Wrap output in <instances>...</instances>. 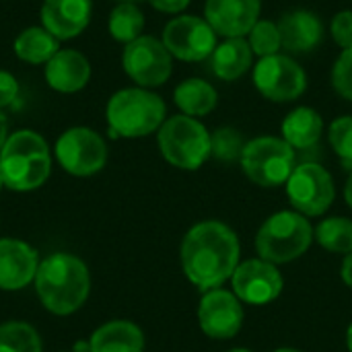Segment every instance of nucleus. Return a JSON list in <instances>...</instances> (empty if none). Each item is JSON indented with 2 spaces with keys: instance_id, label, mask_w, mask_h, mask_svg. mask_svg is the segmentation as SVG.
I'll return each instance as SVG.
<instances>
[{
  "instance_id": "nucleus-33",
  "label": "nucleus",
  "mask_w": 352,
  "mask_h": 352,
  "mask_svg": "<svg viewBox=\"0 0 352 352\" xmlns=\"http://www.w3.org/2000/svg\"><path fill=\"white\" fill-rule=\"evenodd\" d=\"M19 95V82L16 78L6 72V70H0V109L10 105Z\"/></svg>"
},
{
  "instance_id": "nucleus-23",
  "label": "nucleus",
  "mask_w": 352,
  "mask_h": 352,
  "mask_svg": "<svg viewBox=\"0 0 352 352\" xmlns=\"http://www.w3.org/2000/svg\"><path fill=\"white\" fill-rule=\"evenodd\" d=\"M173 101L182 109L184 116L190 118H204L208 116L217 103H219V93L217 89L204 80V78H188L182 80L175 91H173Z\"/></svg>"
},
{
  "instance_id": "nucleus-16",
  "label": "nucleus",
  "mask_w": 352,
  "mask_h": 352,
  "mask_svg": "<svg viewBox=\"0 0 352 352\" xmlns=\"http://www.w3.org/2000/svg\"><path fill=\"white\" fill-rule=\"evenodd\" d=\"M39 268L37 252L19 239H0V289L19 291L35 280Z\"/></svg>"
},
{
  "instance_id": "nucleus-34",
  "label": "nucleus",
  "mask_w": 352,
  "mask_h": 352,
  "mask_svg": "<svg viewBox=\"0 0 352 352\" xmlns=\"http://www.w3.org/2000/svg\"><path fill=\"white\" fill-rule=\"evenodd\" d=\"M190 2L192 0H148V4L153 8H157L161 12H169V14H177V12L186 10Z\"/></svg>"
},
{
  "instance_id": "nucleus-21",
  "label": "nucleus",
  "mask_w": 352,
  "mask_h": 352,
  "mask_svg": "<svg viewBox=\"0 0 352 352\" xmlns=\"http://www.w3.org/2000/svg\"><path fill=\"white\" fill-rule=\"evenodd\" d=\"M252 62H254V52L245 37H231L225 39L223 43H217L210 56V66L214 76L227 82L241 78L252 68Z\"/></svg>"
},
{
  "instance_id": "nucleus-5",
  "label": "nucleus",
  "mask_w": 352,
  "mask_h": 352,
  "mask_svg": "<svg viewBox=\"0 0 352 352\" xmlns=\"http://www.w3.org/2000/svg\"><path fill=\"white\" fill-rule=\"evenodd\" d=\"M314 241V227L297 210H280L268 217L258 235L256 250L270 264H289L301 258Z\"/></svg>"
},
{
  "instance_id": "nucleus-36",
  "label": "nucleus",
  "mask_w": 352,
  "mask_h": 352,
  "mask_svg": "<svg viewBox=\"0 0 352 352\" xmlns=\"http://www.w3.org/2000/svg\"><path fill=\"white\" fill-rule=\"evenodd\" d=\"M6 138H8V124H6V118H4V113L0 109V151H2V146L6 142Z\"/></svg>"
},
{
  "instance_id": "nucleus-1",
  "label": "nucleus",
  "mask_w": 352,
  "mask_h": 352,
  "mask_svg": "<svg viewBox=\"0 0 352 352\" xmlns=\"http://www.w3.org/2000/svg\"><path fill=\"white\" fill-rule=\"evenodd\" d=\"M241 245L231 227L221 221L194 225L182 241V268L188 280L202 293L231 280L239 266Z\"/></svg>"
},
{
  "instance_id": "nucleus-31",
  "label": "nucleus",
  "mask_w": 352,
  "mask_h": 352,
  "mask_svg": "<svg viewBox=\"0 0 352 352\" xmlns=\"http://www.w3.org/2000/svg\"><path fill=\"white\" fill-rule=\"evenodd\" d=\"M332 87H334V91L342 99L352 101V47L342 50V54L334 62V68H332Z\"/></svg>"
},
{
  "instance_id": "nucleus-17",
  "label": "nucleus",
  "mask_w": 352,
  "mask_h": 352,
  "mask_svg": "<svg viewBox=\"0 0 352 352\" xmlns=\"http://www.w3.org/2000/svg\"><path fill=\"white\" fill-rule=\"evenodd\" d=\"M91 10V0H43L41 27L56 39H72L89 25Z\"/></svg>"
},
{
  "instance_id": "nucleus-41",
  "label": "nucleus",
  "mask_w": 352,
  "mask_h": 352,
  "mask_svg": "<svg viewBox=\"0 0 352 352\" xmlns=\"http://www.w3.org/2000/svg\"><path fill=\"white\" fill-rule=\"evenodd\" d=\"M2 186H4V182H2V175H0V190H2Z\"/></svg>"
},
{
  "instance_id": "nucleus-12",
  "label": "nucleus",
  "mask_w": 352,
  "mask_h": 352,
  "mask_svg": "<svg viewBox=\"0 0 352 352\" xmlns=\"http://www.w3.org/2000/svg\"><path fill=\"white\" fill-rule=\"evenodd\" d=\"M56 159L70 175L89 177L105 167L107 146L91 128H70L56 142Z\"/></svg>"
},
{
  "instance_id": "nucleus-30",
  "label": "nucleus",
  "mask_w": 352,
  "mask_h": 352,
  "mask_svg": "<svg viewBox=\"0 0 352 352\" xmlns=\"http://www.w3.org/2000/svg\"><path fill=\"white\" fill-rule=\"evenodd\" d=\"M330 146L340 157V161L352 167V116H342L330 124L328 130Z\"/></svg>"
},
{
  "instance_id": "nucleus-25",
  "label": "nucleus",
  "mask_w": 352,
  "mask_h": 352,
  "mask_svg": "<svg viewBox=\"0 0 352 352\" xmlns=\"http://www.w3.org/2000/svg\"><path fill=\"white\" fill-rule=\"evenodd\" d=\"M109 35L120 43H130L142 35L144 14L134 2H120L109 14Z\"/></svg>"
},
{
  "instance_id": "nucleus-38",
  "label": "nucleus",
  "mask_w": 352,
  "mask_h": 352,
  "mask_svg": "<svg viewBox=\"0 0 352 352\" xmlns=\"http://www.w3.org/2000/svg\"><path fill=\"white\" fill-rule=\"evenodd\" d=\"M346 346H349V352H352V324L346 330Z\"/></svg>"
},
{
  "instance_id": "nucleus-3",
  "label": "nucleus",
  "mask_w": 352,
  "mask_h": 352,
  "mask_svg": "<svg viewBox=\"0 0 352 352\" xmlns=\"http://www.w3.org/2000/svg\"><path fill=\"white\" fill-rule=\"evenodd\" d=\"M52 171L50 146L33 130L10 134L0 151V175L6 188L29 192L39 188Z\"/></svg>"
},
{
  "instance_id": "nucleus-14",
  "label": "nucleus",
  "mask_w": 352,
  "mask_h": 352,
  "mask_svg": "<svg viewBox=\"0 0 352 352\" xmlns=\"http://www.w3.org/2000/svg\"><path fill=\"white\" fill-rule=\"evenodd\" d=\"M198 324L212 340H231L243 326V307L233 291H206L198 305Z\"/></svg>"
},
{
  "instance_id": "nucleus-4",
  "label": "nucleus",
  "mask_w": 352,
  "mask_h": 352,
  "mask_svg": "<svg viewBox=\"0 0 352 352\" xmlns=\"http://www.w3.org/2000/svg\"><path fill=\"white\" fill-rule=\"evenodd\" d=\"M165 101L142 87L113 93L105 109L109 134L113 138H142L159 132L165 122Z\"/></svg>"
},
{
  "instance_id": "nucleus-20",
  "label": "nucleus",
  "mask_w": 352,
  "mask_h": 352,
  "mask_svg": "<svg viewBox=\"0 0 352 352\" xmlns=\"http://www.w3.org/2000/svg\"><path fill=\"white\" fill-rule=\"evenodd\" d=\"M89 352H144V334L136 324L116 320L93 332Z\"/></svg>"
},
{
  "instance_id": "nucleus-10",
  "label": "nucleus",
  "mask_w": 352,
  "mask_h": 352,
  "mask_svg": "<svg viewBox=\"0 0 352 352\" xmlns=\"http://www.w3.org/2000/svg\"><path fill=\"white\" fill-rule=\"evenodd\" d=\"M287 196L303 217H322L336 198L332 175L320 163H301L287 182Z\"/></svg>"
},
{
  "instance_id": "nucleus-37",
  "label": "nucleus",
  "mask_w": 352,
  "mask_h": 352,
  "mask_svg": "<svg viewBox=\"0 0 352 352\" xmlns=\"http://www.w3.org/2000/svg\"><path fill=\"white\" fill-rule=\"evenodd\" d=\"M344 198H346V204L352 208V173L346 179V186H344Z\"/></svg>"
},
{
  "instance_id": "nucleus-39",
  "label": "nucleus",
  "mask_w": 352,
  "mask_h": 352,
  "mask_svg": "<svg viewBox=\"0 0 352 352\" xmlns=\"http://www.w3.org/2000/svg\"><path fill=\"white\" fill-rule=\"evenodd\" d=\"M274 352H301V351H297V349H278V351H274Z\"/></svg>"
},
{
  "instance_id": "nucleus-32",
  "label": "nucleus",
  "mask_w": 352,
  "mask_h": 352,
  "mask_svg": "<svg viewBox=\"0 0 352 352\" xmlns=\"http://www.w3.org/2000/svg\"><path fill=\"white\" fill-rule=\"evenodd\" d=\"M330 33L342 50L352 47V10H340L332 19Z\"/></svg>"
},
{
  "instance_id": "nucleus-6",
  "label": "nucleus",
  "mask_w": 352,
  "mask_h": 352,
  "mask_svg": "<svg viewBox=\"0 0 352 352\" xmlns=\"http://www.w3.org/2000/svg\"><path fill=\"white\" fill-rule=\"evenodd\" d=\"M157 142L163 159L177 169L196 171L210 159V132L198 118L179 113L165 120Z\"/></svg>"
},
{
  "instance_id": "nucleus-19",
  "label": "nucleus",
  "mask_w": 352,
  "mask_h": 352,
  "mask_svg": "<svg viewBox=\"0 0 352 352\" xmlns=\"http://www.w3.org/2000/svg\"><path fill=\"white\" fill-rule=\"evenodd\" d=\"M91 78L89 60L76 50H60L45 64V80L58 93H76Z\"/></svg>"
},
{
  "instance_id": "nucleus-9",
  "label": "nucleus",
  "mask_w": 352,
  "mask_h": 352,
  "mask_svg": "<svg viewBox=\"0 0 352 352\" xmlns=\"http://www.w3.org/2000/svg\"><path fill=\"white\" fill-rule=\"evenodd\" d=\"M254 85L268 101L287 103L305 93L307 74L303 66L289 54H274L260 58V62L254 66Z\"/></svg>"
},
{
  "instance_id": "nucleus-28",
  "label": "nucleus",
  "mask_w": 352,
  "mask_h": 352,
  "mask_svg": "<svg viewBox=\"0 0 352 352\" xmlns=\"http://www.w3.org/2000/svg\"><path fill=\"white\" fill-rule=\"evenodd\" d=\"M245 148V140L241 132L231 126H223L210 134V157L221 163L239 161Z\"/></svg>"
},
{
  "instance_id": "nucleus-26",
  "label": "nucleus",
  "mask_w": 352,
  "mask_h": 352,
  "mask_svg": "<svg viewBox=\"0 0 352 352\" xmlns=\"http://www.w3.org/2000/svg\"><path fill=\"white\" fill-rule=\"evenodd\" d=\"M314 239L332 254L352 252V221L346 217H330L314 229Z\"/></svg>"
},
{
  "instance_id": "nucleus-15",
  "label": "nucleus",
  "mask_w": 352,
  "mask_h": 352,
  "mask_svg": "<svg viewBox=\"0 0 352 352\" xmlns=\"http://www.w3.org/2000/svg\"><path fill=\"white\" fill-rule=\"evenodd\" d=\"M260 10L262 0H206L204 19L225 39L248 37L260 21Z\"/></svg>"
},
{
  "instance_id": "nucleus-27",
  "label": "nucleus",
  "mask_w": 352,
  "mask_h": 352,
  "mask_svg": "<svg viewBox=\"0 0 352 352\" xmlns=\"http://www.w3.org/2000/svg\"><path fill=\"white\" fill-rule=\"evenodd\" d=\"M0 352H41V340L33 326L6 322L0 326Z\"/></svg>"
},
{
  "instance_id": "nucleus-18",
  "label": "nucleus",
  "mask_w": 352,
  "mask_h": 352,
  "mask_svg": "<svg viewBox=\"0 0 352 352\" xmlns=\"http://www.w3.org/2000/svg\"><path fill=\"white\" fill-rule=\"evenodd\" d=\"M276 25L280 31L283 50H287V54H309L324 39L322 19L305 8L285 12Z\"/></svg>"
},
{
  "instance_id": "nucleus-24",
  "label": "nucleus",
  "mask_w": 352,
  "mask_h": 352,
  "mask_svg": "<svg viewBox=\"0 0 352 352\" xmlns=\"http://www.w3.org/2000/svg\"><path fill=\"white\" fill-rule=\"evenodd\" d=\"M60 52V39H56L43 27H29L14 39V54L27 64H47Z\"/></svg>"
},
{
  "instance_id": "nucleus-40",
  "label": "nucleus",
  "mask_w": 352,
  "mask_h": 352,
  "mask_svg": "<svg viewBox=\"0 0 352 352\" xmlns=\"http://www.w3.org/2000/svg\"><path fill=\"white\" fill-rule=\"evenodd\" d=\"M229 352H252V351H248V349H233V351H229Z\"/></svg>"
},
{
  "instance_id": "nucleus-35",
  "label": "nucleus",
  "mask_w": 352,
  "mask_h": 352,
  "mask_svg": "<svg viewBox=\"0 0 352 352\" xmlns=\"http://www.w3.org/2000/svg\"><path fill=\"white\" fill-rule=\"evenodd\" d=\"M342 280H344L346 287H351L352 289V252L351 254H346V258H344V262H342Z\"/></svg>"
},
{
  "instance_id": "nucleus-11",
  "label": "nucleus",
  "mask_w": 352,
  "mask_h": 352,
  "mask_svg": "<svg viewBox=\"0 0 352 352\" xmlns=\"http://www.w3.org/2000/svg\"><path fill=\"white\" fill-rule=\"evenodd\" d=\"M217 33L206 19L196 14H179L163 29V43L169 54L184 62H202L212 56L217 47Z\"/></svg>"
},
{
  "instance_id": "nucleus-22",
  "label": "nucleus",
  "mask_w": 352,
  "mask_h": 352,
  "mask_svg": "<svg viewBox=\"0 0 352 352\" xmlns=\"http://www.w3.org/2000/svg\"><path fill=\"white\" fill-rule=\"evenodd\" d=\"M280 132L283 138L295 151H305L320 142L324 132V120L314 107H297L283 120Z\"/></svg>"
},
{
  "instance_id": "nucleus-13",
  "label": "nucleus",
  "mask_w": 352,
  "mask_h": 352,
  "mask_svg": "<svg viewBox=\"0 0 352 352\" xmlns=\"http://www.w3.org/2000/svg\"><path fill=\"white\" fill-rule=\"evenodd\" d=\"M231 287L241 303L262 307L280 297L285 280L274 264L258 258L245 260L235 268L231 276Z\"/></svg>"
},
{
  "instance_id": "nucleus-7",
  "label": "nucleus",
  "mask_w": 352,
  "mask_h": 352,
  "mask_svg": "<svg viewBox=\"0 0 352 352\" xmlns=\"http://www.w3.org/2000/svg\"><path fill=\"white\" fill-rule=\"evenodd\" d=\"M239 163L248 179L256 186L278 188L289 182L297 167V155L283 136H258L245 142Z\"/></svg>"
},
{
  "instance_id": "nucleus-8",
  "label": "nucleus",
  "mask_w": 352,
  "mask_h": 352,
  "mask_svg": "<svg viewBox=\"0 0 352 352\" xmlns=\"http://www.w3.org/2000/svg\"><path fill=\"white\" fill-rule=\"evenodd\" d=\"M122 66L138 87L153 89L169 80L173 72V56L161 39L153 35H140L138 39L126 43Z\"/></svg>"
},
{
  "instance_id": "nucleus-29",
  "label": "nucleus",
  "mask_w": 352,
  "mask_h": 352,
  "mask_svg": "<svg viewBox=\"0 0 352 352\" xmlns=\"http://www.w3.org/2000/svg\"><path fill=\"white\" fill-rule=\"evenodd\" d=\"M245 39H248L252 52H254L256 56H260V58L280 54V50H283L278 25L272 23V21H258V23L254 25V29L248 33Z\"/></svg>"
},
{
  "instance_id": "nucleus-42",
  "label": "nucleus",
  "mask_w": 352,
  "mask_h": 352,
  "mask_svg": "<svg viewBox=\"0 0 352 352\" xmlns=\"http://www.w3.org/2000/svg\"><path fill=\"white\" fill-rule=\"evenodd\" d=\"M120 2H134V0H120Z\"/></svg>"
},
{
  "instance_id": "nucleus-2",
  "label": "nucleus",
  "mask_w": 352,
  "mask_h": 352,
  "mask_svg": "<svg viewBox=\"0 0 352 352\" xmlns=\"http://www.w3.org/2000/svg\"><path fill=\"white\" fill-rule=\"evenodd\" d=\"M35 289L41 305L56 316H70L80 309L91 291L87 264L72 254H54L39 262Z\"/></svg>"
}]
</instances>
